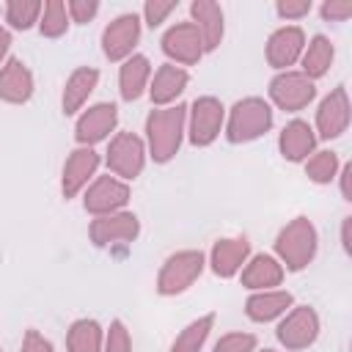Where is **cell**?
Wrapping results in <instances>:
<instances>
[{
    "label": "cell",
    "instance_id": "6",
    "mask_svg": "<svg viewBox=\"0 0 352 352\" xmlns=\"http://www.w3.org/2000/svg\"><path fill=\"white\" fill-rule=\"evenodd\" d=\"M226 126V107L217 96H198L187 107V138L192 146H212Z\"/></svg>",
    "mask_w": 352,
    "mask_h": 352
},
{
    "label": "cell",
    "instance_id": "15",
    "mask_svg": "<svg viewBox=\"0 0 352 352\" xmlns=\"http://www.w3.org/2000/svg\"><path fill=\"white\" fill-rule=\"evenodd\" d=\"M99 162H102V157H99L94 148H88V146H77V148L66 157L63 173H60V192H63L66 201L74 198V195H80V192L96 179Z\"/></svg>",
    "mask_w": 352,
    "mask_h": 352
},
{
    "label": "cell",
    "instance_id": "39",
    "mask_svg": "<svg viewBox=\"0 0 352 352\" xmlns=\"http://www.w3.org/2000/svg\"><path fill=\"white\" fill-rule=\"evenodd\" d=\"M338 179H341V198L344 201H352V165L349 162L338 170Z\"/></svg>",
    "mask_w": 352,
    "mask_h": 352
},
{
    "label": "cell",
    "instance_id": "19",
    "mask_svg": "<svg viewBox=\"0 0 352 352\" xmlns=\"http://www.w3.org/2000/svg\"><path fill=\"white\" fill-rule=\"evenodd\" d=\"M33 91H36V82L28 63L19 58H8L0 66V99L8 104H25L30 102Z\"/></svg>",
    "mask_w": 352,
    "mask_h": 352
},
{
    "label": "cell",
    "instance_id": "9",
    "mask_svg": "<svg viewBox=\"0 0 352 352\" xmlns=\"http://www.w3.org/2000/svg\"><path fill=\"white\" fill-rule=\"evenodd\" d=\"M140 234V220L135 212H113V214H102L94 217L88 226V239L94 242V248H113V245H129L135 242Z\"/></svg>",
    "mask_w": 352,
    "mask_h": 352
},
{
    "label": "cell",
    "instance_id": "14",
    "mask_svg": "<svg viewBox=\"0 0 352 352\" xmlns=\"http://www.w3.org/2000/svg\"><path fill=\"white\" fill-rule=\"evenodd\" d=\"M160 47L162 52L170 58V63L176 66H195L206 52H204V44H201V36L195 30L192 22H176L170 25L162 38H160Z\"/></svg>",
    "mask_w": 352,
    "mask_h": 352
},
{
    "label": "cell",
    "instance_id": "12",
    "mask_svg": "<svg viewBox=\"0 0 352 352\" xmlns=\"http://www.w3.org/2000/svg\"><path fill=\"white\" fill-rule=\"evenodd\" d=\"M349 118H352V104L346 96L344 85H336L316 107V138L322 140H336L349 129Z\"/></svg>",
    "mask_w": 352,
    "mask_h": 352
},
{
    "label": "cell",
    "instance_id": "32",
    "mask_svg": "<svg viewBox=\"0 0 352 352\" xmlns=\"http://www.w3.org/2000/svg\"><path fill=\"white\" fill-rule=\"evenodd\" d=\"M102 352H132V336L121 319H113L110 327L104 330Z\"/></svg>",
    "mask_w": 352,
    "mask_h": 352
},
{
    "label": "cell",
    "instance_id": "13",
    "mask_svg": "<svg viewBox=\"0 0 352 352\" xmlns=\"http://www.w3.org/2000/svg\"><path fill=\"white\" fill-rule=\"evenodd\" d=\"M116 126H118V107L113 102H96L80 113L74 124V140L77 146L94 148L96 143L107 140L110 132H116Z\"/></svg>",
    "mask_w": 352,
    "mask_h": 352
},
{
    "label": "cell",
    "instance_id": "36",
    "mask_svg": "<svg viewBox=\"0 0 352 352\" xmlns=\"http://www.w3.org/2000/svg\"><path fill=\"white\" fill-rule=\"evenodd\" d=\"M311 0H278L275 3V11H278V16L280 19H302V16H308L311 14Z\"/></svg>",
    "mask_w": 352,
    "mask_h": 352
},
{
    "label": "cell",
    "instance_id": "41",
    "mask_svg": "<svg viewBox=\"0 0 352 352\" xmlns=\"http://www.w3.org/2000/svg\"><path fill=\"white\" fill-rule=\"evenodd\" d=\"M349 228H352V217H344V220H341V248H344V253H352Z\"/></svg>",
    "mask_w": 352,
    "mask_h": 352
},
{
    "label": "cell",
    "instance_id": "16",
    "mask_svg": "<svg viewBox=\"0 0 352 352\" xmlns=\"http://www.w3.org/2000/svg\"><path fill=\"white\" fill-rule=\"evenodd\" d=\"M302 50H305V33L297 25H283V28L272 30L267 38V47H264L267 63L278 72H289L300 60Z\"/></svg>",
    "mask_w": 352,
    "mask_h": 352
},
{
    "label": "cell",
    "instance_id": "38",
    "mask_svg": "<svg viewBox=\"0 0 352 352\" xmlns=\"http://www.w3.org/2000/svg\"><path fill=\"white\" fill-rule=\"evenodd\" d=\"M19 352H52V344L38 333V330H25V336H22V346H19Z\"/></svg>",
    "mask_w": 352,
    "mask_h": 352
},
{
    "label": "cell",
    "instance_id": "40",
    "mask_svg": "<svg viewBox=\"0 0 352 352\" xmlns=\"http://www.w3.org/2000/svg\"><path fill=\"white\" fill-rule=\"evenodd\" d=\"M8 50H11V30L0 25V66L8 60Z\"/></svg>",
    "mask_w": 352,
    "mask_h": 352
},
{
    "label": "cell",
    "instance_id": "42",
    "mask_svg": "<svg viewBox=\"0 0 352 352\" xmlns=\"http://www.w3.org/2000/svg\"><path fill=\"white\" fill-rule=\"evenodd\" d=\"M258 352H275V349H258Z\"/></svg>",
    "mask_w": 352,
    "mask_h": 352
},
{
    "label": "cell",
    "instance_id": "2",
    "mask_svg": "<svg viewBox=\"0 0 352 352\" xmlns=\"http://www.w3.org/2000/svg\"><path fill=\"white\" fill-rule=\"evenodd\" d=\"M316 250H319L316 226L308 217H302V214L294 217V220H289L278 231V236H275V258L289 272L305 270L316 258Z\"/></svg>",
    "mask_w": 352,
    "mask_h": 352
},
{
    "label": "cell",
    "instance_id": "31",
    "mask_svg": "<svg viewBox=\"0 0 352 352\" xmlns=\"http://www.w3.org/2000/svg\"><path fill=\"white\" fill-rule=\"evenodd\" d=\"M41 6L38 0H8L6 3V22L14 28V30H30L33 25H38V16H41Z\"/></svg>",
    "mask_w": 352,
    "mask_h": 352
},
{
    "label": "cell",
    "instance_id": "35",
    "mask_svg": "<svg viewBox=\"0 0 352 352\" xmlns=\"http://www.w3.org/2000/svg\"><path fill=\"white\" fill-rule=\"evenodd\" d=\"M66 11H69V22L85 25V22H91L99 14V3L96 0H69Z\"/></svg>",
    "mask_w": 352,
    "mask_h": 352
},
{
    "label": "cell",
    "instance_id": "22",
    "mask_svg": "<svg viewBox=\"0 0 352 352\" xmlns=\"http://www.w3.org/2000/svg\"><path fill=\"white\" fill-rule=\"evenodd\" d=\"M239 272H242V286L250 289V292L278 289L283 283V275H286V270L280 267V261L275 256H270V253L250 256Z\"/></svg>",
    "mask_w": 352,
    "mask_h": 352
},
{
    "label": "cell",
    "instance_id": "24",
    "mask_svg": "<svg viewBox=\"0 0 352 352\" xmlns=\"http://www.w3.org/2000/svg\"><path fill=\"white\" fill-rule=\"evenodd\" d=\"M292 305H294V297H292V292H286V289L253 292V294L245 300V316H248L250 322L267 324V322H272V319H280Z\"/></svg>",
    "mask_w": 352,
    "mask_h": 352
},
{
    "label": "cell",
    "instance_id": "28",
    "mask_svg": "<svg viewBox=\"0 0 352 352\" xmlns=\"http://www.w3.org/2000/svg\"><path fill=\"white\" fill-rule=\"evenodd\" d=\"M212 327H214V314H204V316L192 319L184 330H179V336L173 338L168 352H201Z\"/></svg>",
    "mask_w": 352,
    "mask_h": 352
},
{
    "label": "cell",
    "instance_id": "33",
    "mask_svg": "<svg viewBox=\"0 0 352 352\" xmlns=\"http://www.w3.org/2000/svg\"><path fill=\"white\" fill-rule=\"evenodd\" d=\"M256 344H258V341H256L253 333H242V330H236V333H226V336H220L212 352H256Z\"/></svg>",
    "mask_w": 352,
    "mask_h": 352
},
{
    "label": "cell",
    "instance_id": "4",
    "mask_svg": "<svg viewBox=\"0 0 352 352\" xmlns=\"http://www.w3.org/2000/svg\"><path fill=\"white\" fill-rule=\"evenodd\" d=\"M206 267V256L201 250H176L170 253L160 272H157V294L162 297H176L182 292H187L204 272Z\"/></svg>",
    "mask_w": 352,
    "mask_h": 352
},
{
    "label": "cell",
    "instance_id": "37",
    "mask_svg": "<svg viewBox=\"0 0 352 352\" xmlns=\"http://www.w3.org/2000/svg\"><path fill=\"white\" fill-rule=\"evenodd\" d=\"M319 14L324 22H346L352 16V3L349 0H327V3H322Z\"/></svg>",
    "mask_w": 352,
    "mask_h": 352
},
{
    "label": "cell",
    "instance_id": "23",
    "mask_svg": "<svg viewBox=\"0 0 352 352\" xmlns=\"http://www.w3.org/2000/svg\"><path fill=\"white\" fill-rule=\"evenodd\" d=\"M96 85H99V69H94V66H77V69L66 77V82H63L60 110H63L66 116L80 113V110L85 107L88 96L96 91Z\"/></svg>",
    "mask_w": 352,
    "mask_h": 352
},
{
    "label": "cell",
    "instance_id": "26",
    "mask_svg": "<svg viewBox=\"0 0 352 352\" xmlns=\"http://www.w3.org/2000/svg\"><path fill=\"white\" fill-rule=\"evenodd\" d=\"M333 60H336V47H333V41H330L327 36L316 33L311 41H305V50H302V55H300V63H302L300 72H302L308 80L316 82L319 77H324V74L330 72Z\"/></svg>",
    "mask_w": 352,
    "mask_h": 352
},
{
    "label": "cell",
    "instance_id": "30",
    "mask_svg": "<svg viewBox=\"0 0 352 352\" xmlns=\"http://www.w3.org/2000/svg\"><path fill=\"white\" fill-rule=\"evenodd\" d=\"M338 154L330 151V148H322V151H314L308 160H305V176L314 182V184H330L336 176H338Z\"/></svg>",
    "mask_w": 352,
    "mask_h": 352
},
{
    "label": "cell",
    "instance_id": "5",
    "mask_svg": "<svg viewBox=\"0 0 352 352\" xmlns=\"http://www.w3.org/2000/svg\"><path fill=\"white\" fill-rule=\"evenodd\" d=\"M146 157H148V151H146V143H143L140 135H135V132H116L110 138V143H107L104 162H107V168H110V173L116 179L135 182L143 173V168H146Z\"/></svg>",
    "mask_w": 352,
    "mask_h": 352
},
{
    "label": "cell",
    "instance_id": "1",
    "mask_svg": "<svg viewBox=\"0 0 352 352\" xmlns=\"http://www.w3.org/2000/svg\"><path fill=\"white\" fill-rule=\"evenodd\" d=\"M187 132V104H168L154 107L146 116V151L157 165L170 162L184 140Z\"/></svg>",
    "mask_w": 352,
    "mask_h": 352
},
{
    "label": "cell",
    "instance_id": "27",
    "mask_svg": "<svg viewBox=\"0 0 352 352\" xmlns=\"http://www.w3.org/2000/svg\"><path fill=\"white\" fill-rule=\"evenodd\" d=\"M104 327L96 319H77L66 330V349L69 352H102Z\"/></svg>",
    "mask_w": 352,
    "mask_h": 352
},
{
    "label": "cell",
    "instance_id": "25",
    "mask_svg": "<svg viewBox=\"0 0 352 352\" xmlns=\"http://www.w3.org/2000/svg\"><path fill=\"white\" fill-rule=\"evenodd\" d=\"M148 80H151V60L140 52L129 55L118 66V94H121V99L124 102H138L148 91Z\"/></svg>",
    "mask_w": 352,
    "mask_h": 352
},
{
    "label": "cell",
    "instance_id": "43",
    "mask_svg": "<svg viewBox=\"0 0 352 352\" xmlns=\"http://www.w3.org/2000/svg\"><path fill=\"white\" fill-rule=\"evenodd\" d=\"M0 352H3V349H0Z\"/></svg>",
    "mask_w": 352,
    "mask_h": 352
},
{
    "label": "cell",
    "instance_id": "20",
    "mask_svg": "<svg viewBox=\"0 0 352 352\" xmlns=\"http://www.w3.org/2000/svg\"><path fill=\"white\" fill-rule=\"evenodd\" d=\"M187 85H190L187 69H182L176 63H162L148 80V96H151L154 107H168L184 94Z\"/></svg>",
    "mask_w": 352,
    "mask_h": 352
},
{
    "label": "cell",
    "instance_id": "21",
    "mask_svg": "<svg viewBox=\"0 0 352 352\" xmlns=\"http://www.w3.org/2000/svg\"><path fill=\"white\" fill-rule=\"evenodd\" d=\"M316 132L308 121L302 118H292L280 135H278V148H280V157L289 160V162H305L314 151H316Z\"/></svg>",
    "mask_w": 352,
    "mask_h": 352
},
{
    "label": "cell",
    "instance_id": "18",
    "mask_svg": "<svg viewBox=\"0 0 352 352\" xmlns=\"http://www.w3.org/2000/svg\"><path fill=\"white\" fill-rule=\"evenodd\" d=\"M250 258L248 236H223L209 250V267L217 278H234Z\"/></svg>",
    "mask_w": 352,
    "mask_h": 352
},
{
    "label": "cell",
    "instance_id": "34",
    "mask_svg": "<svg viewBox=\"0 0 352 352\" xmlns=\"http://www.w3.org/2000/svg\"><path fill=\"white\" fill-rule=\"evenodd\" d=\"M176 0H148L146 6H143V22L154 30V28H160L173 11H176Z\"/></svg>",
    "mask_w": 352,
    "mask_h": 352
},
{
    "label": "cell",
    "instance_id": "17",
    "mask_svg": "<svg viewBox=\"0 0 352 352\" xmlns=\"http://www.w3.org/2000/svg\"><path fill=\"white\" fill-rule=\"evenodd\" d=\"M190 22L195 25L204 52H214L226 36V14L214 0H192L190 3Z\"/></svg>",
    "mask_w": 352,
    "mask_h": 352
},
{
    "label": "cell",
    "instance_id": "11",
    "mask_svg": "<svg viewBox=\"0 0 352 352\" xmlns=\"http://www.w3.org/2000/svg\"><path fill=\"white\" fill-rule=\"evenodd\" d=\"M138 41H140V16L138 14H118L102 30V52L113 63H124L129 55H135Z\"/></svg>",
    "mask_w": 352,
    "mask_h": 352
},
{
    "label": "cell",
    "instance_id": "10",
    "mask_svg": "<svg viewBox=\"0 0 352 352\" xmlns=\"http://www.w3.org/2000/svg\"><path fill=\"white\" fill-rule=\"evenodd\" d=\"M129 204V184L116 179L113 173L107 176H96L85 190H82V206L88 214L102 217V214H113L121 212Z\"/></svg>",
    "mask_w": 352,
    "mask_h": 352
},
{
    "label": "cell",
    "instance_id": "7",
    "mask_svg": "<svg viewBox=\"0 0 352 352\" xmlns=\"http://www.w3.org/2000/svg\"><path fill=\"white\" fill-rule=\"evenodd\" d=\"M319 330H322V322L311 305H292L280 316L275 336L280 346H286L289 352H300V349H308L319 338Z\"/></svg>",
    "mask_w": 352,
    "mask_h": 352
},
{
    "label": "cell",
    "instance_id": "29",
    "mask_svg": "<svg viewBox=\"0 0 352 352\" xmlns=\"http://www.w3.org/2000/svg\"><path fill=\"white\" fill-rule=\"evenodd\" d=\"M69 11L63 0H47L41 6V16H38V33L44 38H60L69 30Z\"/></svg>",
    "mask_w": 352,
    "mask_h": 352
},
{
    "label": "cell",
    "instance_id": "3",
    "mask_svg": "<svg viewBox=\"0 0 352 352\" xmlns=\"http://www.w3.org/2000/svg\"><path fill=\"white\" fill-rule=\"evenodd\" d=\"M272 129V104L261 96H245L234 102L226 116V138L228 143H250Z\"/></svg>",
    "mask_w": 352,
    "mask_h": 352
},
{
    "label": "cell",
    "instance_id": "8",
    "mask_svg": "<svg viewBox=\"0 0 352 352\" xmlns=\"http://www.w3.org/2000/svg\"><path fill=\"white\" fill-rule=\"evenodd\" d=\"M316 96V82L308 80L302 72H278L272 80H270V102L278 107V110H286V113H300L305 110Z\"/></svg>",
    "mask_w": 352,
    "mask_h": 352
}]
</instances>
